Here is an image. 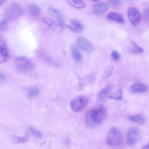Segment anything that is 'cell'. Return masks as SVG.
<instances>
[{
	"mask_svg": "<svg viewBox=\"0 0 149 149\" xmlns=\"http://www.w3.org/2000/svg\"><path fill=\"white\" fill-rule=\"evenodd\" d=\"M11 137L12 138L13 141L16 143H23L27 141V140L29 139V134L27 133L22 136L12 135Z\"/></svg>",
	"mask_w": 149,
	"mask_h": 149,
	"instance_id": "23",
	"label": "cell"
},
{
	"mask_svg": "<svg viewBox=\"0 0 149 149\" xmlns=\"http://www.w3.org/2000/svg\"><path fill=\"white\" fill-rule=\"evenodd\" d=\"M42 22L47 24L51 30L56 33H61L63 31V26L53 19L49 17H43Z\"/></svg>",
	"mask_w": 149,
	"mask_h": 149,
	"instance_id": "8",
	"label": "cell"
},
{
	"mask_svg": "<svg viewBox=\"0 0 149 149\" xmlns=\"http://www.w3.org/2000/svg\"><path fill=\"white\" fill-rule=\"evenodd\" d=\"M48 13L50 16H51L54 19H55L56 22H58L59 24L63 26L64 25V19L63 17V15L59 12L58 10L53 8L52 7H49L48 9Z\"/></svg>",
	"mask_w": 149,
	"mask_h": 149,
	"instance_id": "11",
	"label": "cell"
},
{
	"mask_svg": "<svg viewBox=\"0 0 149 149\" xmlns=\"http://www.w3.org/2000/svg\"><path fill=\"white\" fill-rule=\"evenodd\" d=\"M8 22L4 19L2 20H1L0 21V31L5 30L8 27Z\"/></svg>",
	"mask_w": 149,
	"mask_h": 149,
	"instance_id": "27",
	"label": "cell"
},
{
	"mask_svg": "<svg viewBox=\"0 0 149 149\" xmlns=\"http://www.w3.org/2000/svg\"><path fill=\"white\" fill-rule=\"evenodd\" d=\"M66 27L72 31L77 33L82 32L84 29L82 24L76 19L70 20L69 24L66 25Z\"/></svg>",
	"mask_w": 149,
	"mask_h": 149,
	"instance_id": "10",
	"label": "cell"
},
{
	"mask_svg": "<svg viewBox=\"0 0 149 149\" xmlns=\"http://www.w3.org/2000/svg\"><path fill=\"white\" fill-rule=\"evenodd\" d=\"M129 1H132V0H129Z\"/></svg>",
	"mask_w": 149,
	"mask_h": 149,
	"instance_id": "36",
	"label": "cell"
},
{
	"mask_svg": "<svg viewBox=\"0 0 149 149\" xmlns=\"http://www.w3.org/2000/svg\"><path fill=\"white\" fill-rule=\"evenodd\" d=\"M129 50L133 54H140L143 52V49L134 41H131L130 45L129 47Z\"/></svg>",
	"mask_w": 149,
	"mask_h": 149,
	"instance_id": "19",
	"label": "cell"
},
{
	"mask_svg": "<svg viewBox=\"0 0 149 149\" xmlns=\"http://www.w3.org/2000/svg\"><path fill=\"white\" fill-rule=\"evenodd\" d=\"M9 55L5 46H0V63H3L7 62L9 59Z\"/></svg>",
	"mask_w": 149,
	"mask_h": 149,
	"instance_id": "18",
	"label": "cell"
},
{
	"mask_svg": "<svg viewBox=\"0 0 149 149\" xmlns=\"http://www.w3.org/2000/svg\"><path fill=\"white\" fill-rule=\"evenodd\" d=\"M148 148V144H146V146H143V147H142V148H145V149H147Z\"/></svg>",
	"mask_w": 149,
	"mask_h": 149,
	"instance_id": "34",
	"label": "cell"
},
{
	"mask_svg": "<svg viewBox=\"0 0 149 149\" xmlns=\"http://www.w3.org/2000/svg\"><path fill=\"white\" fill-rule=\"evenodd\" d=\"M38 93H39V90L38 87L36 86H33V87H29L27 90V95L28 97L30 98L37 97Z\"/></svg>",
	"mask_w": 149,
	"mask_h": 149,
	"instance_id": "22",
	"label": "cell"
},
{
	"mask_svg": "<svg viewBox=\"0 0 149 149\" xmlns=\"http://www.w3.org/2000/svg\"><path fill=\"white\" fill-rule=\"evenodd\" d=\"M127 16L129 21L133 26L139 24L141 21V16L139 10L133 6L130 7L127 10Z\"/></svg>",
	"mask_w": 149,
	"mask_h": 149,
	"instance_id": "6",
	"label": "cell"
},
{
	"mask_svg": "<svg viewBox=\"0 0 149 149\" xmlns=\"http://www.w3.org/2000/svg\"><path fill=\"white\" fill-rule=\"evenodd\" d=\"M15 64L17 70L22 73H29L34 68L33 62L24 56L17 58L15 61Z\"/></svg>",
	"mask_w": 149,
	"mask_h": 149,
	"instance_id": "3",
	"label": "cell"
},
{
	"mask_svg": "<svg viewBox=\"0 0 149 149\" xmlns=\"http://www.w3.org/2000/svg\"><path fill=\"white\" fill-rule=\"evenodd\" d=\"M112 90V86L111 85H108L102 88L100 92L97 94V101L98 102H104L105 99L107 98L108 95L109 94V93L111 92Z\"/></svg>",
	"mask_w": 149,
	"mask_h": 149,
	"instance_id": "12",
	"label": "cell"
},
{
	"mask_svg": "<svg viewBox=\"0 0 149 149\" xmlns=\"http://www.w3.org/2000/svg\"><path fill=\"white\" fill-rule=\"evenodd\" d=\"M110 3L113 6H118L120 4V0H109Z\"/></svg>",
	"mask_w": 149,
	"mask_h": 149,
	"instance_id": "29",
	"label": "cell"
},
{
	"mask_svg": "<svg viewBox=\"0 0 149 149\" xmlns=\"http://www.w3.org/2000/svg\"><path fill=\"white\" fill-rule=\"evenodd\" d=\"M147 86L142 83H137L130 87V91L133 93H141L147 90Z\"/></svg>",
	"mask_w": 149,
	"mask_h": 149,
	"instance_id": "13",
	"label": "cell"
},
{
	"mask_svg": "<svg viewBox=\"0 0 149 149\" xmlns=\"http://www.w3.org/2000/svg\"><path fill=\"white\" fill-rule=\"evenodd\" d=\"M22 13V8L17 3H13L7 8L4 14V19L9 22L20 17Z\"/></svg>",
	"mask_w": 149,
	"mask_h": 149,
	"instance_id": "4",
	"label": "cell"
},
{
	"mask_svg": "<svg viewBox=\"0 0 149 149\" xmlns=\"http://www.w3.org/2000/svg\"><path fill=\"white\" fill-rule=\"evenodd\" d=\"M122 142V134L120 130L116 127H112L107 133L106 143L108 146L117 147Z\"/></svg>",
	"mask_w": 149,
	"mask_h": 149,
	"instance_id": "2",
	"label": "cell"
},
{
	"mask_svg": "<svg viewBox=\"0 0 149 149\" xmlns=\"http://www.w3.org/2000/svg\"><path fill=\"white\" fill-rule=\"evenodd\" d=\"M144 17H145V19H146V20H148V8H147L144 11Z\"/></svg>",
	"mask_w": 149,
	"mask_h": 149,
	"instance_id": "31",
	"label": "cell"
},
{
	"mask_svg": "<svg viewBox=\"0 0 149 149\" xmlns=\"http://www.w3.org/2000/svg\"><path fill=\"white\" fill-rule=\"evenodd\" d=\"M107 18L119 23H123L124 22V19L122 15L119 13L111 12L107 15Z\"/></svg>",
	"mask_w": 149,
	"mask_h": 149,
	"instance_id": "14",
	"label": "cell"
},
{
	"mask_svg": "<svg viewBox=\"0 0 149 149\" xmlns=\"http://www.w3.org/2000/svg\"><path fill=\"white\" fill-rule=\"evenodd\" d=\"M128 119L138 125H143L146 122V118L141 114H135L128 116Z\"/></svg>",
	"mask_w": 149,
	"mask_h": 149,
	"instance_id": "15",
	"label": "cell"
},
{
	"mask_svg": "<svg viewBox=\"0 0 149 149\" xmlns=\"http://www.w3.org/2000/svg\"><path fill=\"white\" fill-rule=\"evenodd\" d=\"M0 46H5V47H6L5 41H4V40L1 37H0Z\"/></svg>",
	"mask_w": 149,
	"mask_h": 149,
	"instance_id": "32",
	"label": "cell"
},
{
	"mask_svg": "<svg viewBox=\"0 0 149 149\" xmlns=\"http://www.w3.org/2000/svg\"><path fill=\"white\" fill-rule=\"evenodd\" d=\"M90 1H95H95H98L99 0H90Z\"/></svg>",
	"mask_w": 149,
	"mask_h": 149,
	"instance_id": "35",
	"label": "cell"
},
{
	"mask_svg": "<svg viewBox=\"0 0 149 149\" xmlns=\"http://www.w3.org/2000/svg\"><path fill=\"white\" fill-rule=\"evenodd\" d=\"M111 56L112 58V59L114 60V61H118L119 58H120V55L118 53V51L114 50L111 53Z\"/></svg>",
	"mask_w": 149,
	"mask_h": 149,
	"instance_id": "28",
	"label": "cell"
},
{
	"mask_svg": "<svg viewBox=\"0 0 149 149\" xmlns=\"http://www.w3.org/2000/svg\"><path fill=\"white\" fill-rule=\"evenodd\" d=\"M29 11L33 16H38L41 13L40 8L35 4H31L29 6Z\"/></svg>",
	"mask_w": 149,
	"mask_h": 149,
	"instance_id": "20",
	"label": "cell"
},
{
	"mask_svg": "<svg viewBox=\"0 0 149 149\" xmlns=\"http://www.w3.org/2000/svg\"><path fill=\"white\" fill-rule=\"evenodd\" d=\"M71 54L73 58L76 61L79 62L81 59V54L78 50L77 48L75 46H72L71 47Z\"/></svg>",
	"mask_w": 149,
	"mask_h": 149,
	"instance_id": "21",
	"label": "cell"
},
{
	"mask_svg": "<svg viewBox=\"0 0 149 149\" xmlns=\"http://www.w3.org/2000/svg\"><path fill=\"white\" fill-rule=\"evenodd\" d=\"M106 116V109L103 105L96 107L88 111L86 115V124L88 127H93L101 123Z\"/></svg>",
	"mask_w": 149,
	"mask_h": 149,
	"instance_id": "1",
	"label": "cell"
},
{
	"mask_svg": "<svg viewBox=\"0 0 149 149\" xmlns=\"http://www.w3.org/2000/svg\"><path fill=\"white\" fill-rule=\"evenodd\" d=\"M77 45L80 49L86 52H91L94 49L93 44L87 38L83 37L77 39Z\"/></svg>",
	"mask_w": 149,
	"mask_h": 149,
	"instance_id": "9",
	"label": "cell"
},
{
	"mask_svg": "<svg viewBox=\"0 0 149 149\" xmlns=\"http://www.w3.org/2000/svg\"><path fill=\"white\" fill-rule=\"evenodd\" d=\"M107 5L105 3H98L95 4L93 8V13L94 14H101L107 10Z\"/></svg>",
	"mask_w": 149,
	"mask_h": 149,
	"instance_id": "16",
	"label": "cell"
},
{
	"mask_svg": "<svg viewBox=\"0 0 149 149\" xmlns=\"http://www.w3.org/2000/svg\"><path fill=\"white\" fill-rule=\"evenodd\" d=\"M139 131L138 129L134 127L129 128L127 131L126 136L127 143L130 146L134 145L137 143V141L139 140Z\"/></svg>",
	"mask_w": 149,
	"mask_h": 149,
	"instance_id": "7",
	"label": "cell"
},
{
	"mask_svg": "<svg viewBox=\"0 0 149 149\" xmlns=\"http://www.w3.org/2000/svg\"><path fill=\"white\" fill-rule=\"evenodd\" d=\"M88 98L83 95H76L72 98L70 103L71 109L74 112H81L87 105Z\"/></svg>",
	"mask_w": 149,
	"mask_h": 149,
	"instance_id": "5",
	"label": "cell"
},
{
	"mask_svg": "<svg viewBox=\"0 0 149 149\" xmlns=\"http://www.w3.org/2000/svg\"><path fill=\"white\" fill-rule=\"evenodd\" d=\"M66 3L76 9H83L86 7V3L83 0H66Z\"/></svg>",
	"mask_w": 149,
	"mask_h": 149,
	"instance_id": "17",
	"label": "cell"
},
{
	"mask_svg": "<svg viewBox=\"0 0 149 149\" xmlns=\"http://www.w3.org/2000/svg\"><path fill=\"white\" fill-rule=\"evenodd\" d=\"M6 79L5 76L0 72V84L4 83L6 81Z\"/></svg>",
	"mask_w": 149,
	"mask_h": 149,
	"instance_id": "30",
	"label": "cell"
},
{
	"mask_svg": "<svg viewBox=\"0 0 149 149\" xmlns=\"http://www.w3.org/2000/svg\"><path fill=\"white\" fill-rule=\"evenodd\" d=\"M5 1H6V0H0V6L2 5Z\"/></svg>",
	"mask_w": 149,
	"mask_h": 149,
	"instance_id": "33",
	"label": "cell"
},
{
	"mask_svg": "<svg viewBox=\"0 0 149 149\" xmlns=\"http://www.w3.org/2000/svg\"><path fill=\"white\" fill-rule=\"evenodd\" d=\"M108 98L116 100H122V91L121 89H118V91L115 93H113L111 94L108 95Z\"/></svg>",
	"mask_w": 149,
	"mask_h": 149,
	"instance_id": "24",
	"label": "cell"
},
{
	"mask_svg": "<svg viewBox=\"0 0 149 149\" xmlns=\"http://www.w3.org/2000/svg\"><path fill=\"white\" fill-rule=\"evenodd\" d=\"M113 70H114V68H113V66H109V67H108L107 69L104 72L103 77L105 78V79L109 77L112 74Z\"/></svg>",
	"mask_w": 149,
	"mask_h": 149,
	"instance_id": "26",
	"label": "cell"
},
{
	"mask_svg": "<svg viewBox=\"0 0 149 149\" xmlns=\"http://www.w3.org/2000/svg\"><path fill=\"white\" fill-rule=\"evenodd\" d=\"M29 132H30V133L34 137H35L36 138H38V139L41 138L42 137V133L40 130H37V129H36L34 127H30L29 129Z\"/></svg>",
	"mask_w": 149,
	"mask_h": 149,
	"instance_id": "25",
	"label": "cell"
}]
</instances>
